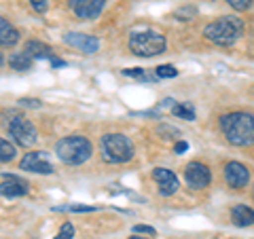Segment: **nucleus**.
<instances>
[{
	"instance_id": "14",
	"label": "nucleus",
	"mask_w": 254,
	"mask_h": 239,
	"mask_svg": "<svg viewBox=\"0 0 254 239\" xmlns=\"http://www.w3.org/2000/svg\"><path fill=\"white\" fill-rule=\"evenodd\" d=\"M19 41L17 28L9 23L4 17H0V47H15Z\"/></svg>"
},
{
	"instance_id": "15",
	"label": "nucleus",
	"mask_w": 254,
	"mask_h": 239,
	"mask_svg": "<svg viewBox=\"0 0 254 239\" xmlns=\"http://www.w3.org/2000/svg\"><path fill=\"white\" fill-rule=\"evenodd\" d=\"M231 220L235 227H252L254 225V210L248 205H235L231 212Z\"/></svg>"
},
{
	"instance_id": "13",
	"label": "nucleus",
	"mask_w": 254,
	"mask_h": 239,
	"mask_svg": "<svg viewBox=\"0 0 254 239\" xmlns=\"http://www.w3.org/2000/svg\"><path fill=\"white\" fill-rule=\"evenodd\" d=\"M28 193V184L17 176H4V182L0 184V195L6 199L13 197H23Z\"/></svg>"
},
{
	"instance_id": "11",
	"label": "nucleus",
	"mask_w": 254,
	"mask_h": 239,
	"mask_svg": "<svg viewBox=\"0 0 254 239\" xmlns=\"http://www.w3.org/2000/svg\"><path fill=\"white\" fill-rule=\"evenodd\" d=\"M153 178L159 184V193H161L163 197H170V195H174L180 188L178 176L172 170H165V167H155V170H153Z\"/></svg>"
},
{
	"instance_id": "18",
	"label": "nucleus",
	"mask_w": 254,
	"mask_h": 239,
	"mask_svg": "<svg viewBox=\"0 0 254 239\" xmlns=\"http://www.w3.org/2000/svg\"><path fill=\"white\" fill-rule=\"evenodd\" d=\"M172 113L178 119H185V121H195V108L189 104V102H182V104H176L172 108Z\"/></svg>"
},
{
	"instance_id": "16",
	"label": "nucleus",
	"mask_w": 254,
	"mask_h": 239,
	"mask_svg": "<svg viewBox=\"0 0 254 239\" xmlns=\"http://www.w3.org/2000/svg\"><path fill=\"white\" fill-rule=\"evenodd\" d=\"M26 55H30L32 60H38V58H51V49L47 45H43V43H38V41H30L28 45H26V51H23Z\"/></svg>"
},
{
	"instance_id": "24",
	"label": "nucleus",
	"mask_w": 254,
	"mask_h": 239,
	"mask_svg": "<svg viewBox=\"0 0 254 239\" xmlns=\"http://www.w3.org/2000/svg\"><path fill=\"white\" fill-rule=\"evenodd\" d=\"M123 76H131V78H142V81H146V72L144 68H136V70H123Z\"/></svg>"
},
{
	"instance_id": "31",
	"label": "nucleus",
	"mask_w": 254,
	"mask_h": 239,
	"mask_svg": "<svg viewBox=\"0 0 254 239\" xmlns=\"http://www.w3.org/2000/svg\"><path fill=\"white\" fill-rule=\"evenodd\" d=\"M252 195H254V193H252Z\"/></svg>"
},
{
	"instance_id": "6",
	"label": "nucleus",
	"mask_w": 254,
	"mask_h": 239,
	"mask_svg": "<svg viewBox=\"0 0 254 239\" xmlns=\"http://www.w3.org/2000/svg\"><path fill=\"white\" fill-rule=\"evenodd\" d=\"M9 133H11V138L23 148L34 146L36 140H38L36 127L32 125V121H28V119H23V117H15L9 123Z\"/></svg>"
},
{
	"instance_id": "21",
	"label": "nucleus",
	"mask_w": 254,
	"mask_h": 239,
	"mask_svg": "<svg viewBox=\"0 0 254 239\" xmlns=\"http://www.w3.org/2000/svg\"><path fill=\"white\" fill-rule=\"evenodd\" d=\"M93 205H60L53 208V212H93Z\"/></svg>"
},
{
	"instance_id": "26",
	"label": "nucleus",
	"mask_w": 254,
	"mask_h": 239,
	"mask_svg": "<svg viewBox=\"0 0 254 239\" xmlns=\"http://www.w3.org/2000/svg\"><path fill=\"white\" fill-rule=\"evenodd\" d=\"M133 233H144V235H155L157 231L153 227H146V225H136L133 227Z\"/></svg>"
},
{
	"instance_id": "3",
	"label": "nucleus",
	"mask_w": 254,
	"mask_h": 239,
	"mask_svg": "<svg viewBox=\"0 0 254 239\" xmlns=\"http://www.w3.org/2000/svg\"><path fill=\"white\" fill-rule=\"evenodd\" d=\"M93 146L83 135H68L55 144V155L66 165H81L91 157Z\"/></svg>"
},
{
	"instance_id": "5",
	"label": "nucleus",
	"mask_w": 254,
	"mask_h": 239,
	"mask_svg": "<svg viewBox=\"0 0 254 239\" xmlns=\"http://www.w3.org/2000/svg\"><path fill=\"white\" fill-rule=\"evenodd\" d=\"M165 47H168L165 36L155 30L131 32L129 36V49L133 51V55H140V58H155V55L165 51Z\"/></svg>"
},
{
	"instance_id": "9",
	"label": "nucleus",
	"mask_w": 254,
	"mask_h": 239,
	"mask_svg": "<svg viewBox=\"0 0 254 239\" xmlns=\"http://www.w3.org/2000/svg\"><path fill=\"white\" fill-rule=\"evenodd\" d=\"M19 167L26 172H34V174H53V165L47 159V153H41V150L28 153L19 161Z\"/></svg>"
},
{
	"instance_id": "2",
	"label": "nucleus",
	"mask_w": 254,
	"mask_h": 239,
	"mask_svg": "<svg viewBox=\"0 0 254 239\" xmlns=\"http://www.w3.org/2000/svg\"><path fill=\"white\" fill-rule=\"evenodd\" d=\"M242 32H244L242 19L227 15V17H220L216 21L208 23V26L203 28V36L218 47H231V45H235L237 38L242 36Z\"/></svg>"
},
{
	"instance_id": "10",
	"label": "nucleus",
	"mask_w": 254,
	"mask_h": 239,
	"mask_svg": "<svg viewBox=\"0 0 254 239\" xmlns=\"http://www.w3.org/2000/svg\"><path fill=\"white\" fill-rule=\"evenodd\" d=\"M106 0H70V9L78 19H95L104 11Z\"/></svg>"
},
{
	"instance_id": "17",
	"label": "nucleus",
	"mask_w": 254,
	"mask_h": 239,
	"mask_svg": "<svg viewBox=\"0 0 254 239\" xmlns=\"http://www.w3.org/2000/svg\"><path fill=\"white\" fill-rule=\"evenodd\" d=\"M32 61H34V60H32L30 55H26V53H13L9 58V66L13 70H30Z\"/></svg>"
},
{
	"instance_id": "28",
	"label": "nucleus",
	"mask_w": 254,
	"mask_h": 239,
	"mask_svg": "<svg viewBox=\"0 0 254 239\" xmlns=\"http://www.w3.org/2000/svg\"><path fill=\"white\" fill-rule=\"evenodd\" d=\"M187 148H189V144H187L185 140H180V142H176V148H174V150H176V155H182Z\"/></svg>"
},
{
	"instance_id": "8",
	"label": "nucleus",
	"mask_w": 254,
	"mask_h": 239,
	"mask_svg": "<svg viewBox=\"0 0 254 239\" xmlns=\"http://www.w3.org/2000/svg\"><path fill=\"white\" fill-rule=\"evenodd\" d=\"M225 180L231 188H244L250 182V170L240 161H231L225 165Z\"/></svg>"
},
{
	"instance_id": "4",
	"label": "nucleus",
	"mask_w": 254,
	"mask_h": 239,
	"mask_svg": "<svg viewBox=\"0 0 254 239\" xmlns=\"http://www.w3.org/2000/svg\"><path fill=\"white\" fill-rule=\"evenodd\" d=\"M133 153V142L123 133H106L102 138V159L106 163H127Z\"/></svg>"
},
{
	"instance_id": "30",
	"label": "nucleus",
	"mask_w": 254,
	"mask_h": 239,
	"mask_svg": "<svg viewBox=\"0 0 254 239\" xmlns=\"http://www.w3.org/2000/svg\"><path fill=\"white\" fill-rule=\"evenodd\" d=\"M2 63H4V60H2V55H0V66H2Z\"/></svg>"
},
{
	"instance_id": "25",
	"label": "nucleus",
	"mask_w": 254,
	"mask_h": 239,
	"mask_svg": "<svg viewBox=\"0 0 254 239\" xmlns=\"http://www.w3.org/2000/svg\"><path fill=\"white\" fill-rule=\"evenodd\" d=\"M32 9H34L36 13H45L47 11V0H30Z\"/></svg>"
},
{
	"instance_id": "22",
	"label": "nucleus",
	"mask_w": 254,
	"mask_h": 239,
	"mask_svg": "<svg viewBox=\"0 0 254 239\" xmlns=\"http://www.w3.org/2000/svg\"><path fill=\"white\" fill-rule=\"evenodd\" d=\"M72 237H74V227L70 225V222H66V225L60 229V233H58L55 239H72Z\"/></svg>"
},
{
	"instance_id": "20",
	"label": "nucleus",
	"mask_w": 254,
	"mask_h": 239,
	"mask_svg": "<svg viewBox=\"0 0 254 239\" xmlns=\"http://www.w3.org/2000/svg\"><path fill=\"white\" fill-rule=\"evenodd\" d=\"M157 76L159 78H174V76H178V70L174 68L172 63H163V66L157 68Z\"/></svg>"
},
{
	"instance_id": "12",
	"label": "nucleus",
	"mask_w": 254,
	"mask_h": 239,
	"mask_svg": "<svg viewBox=\"0 0 254 239\" xmlns=\"http://www.w3.org/2000/svg\"><path fill=\"white\" fill-rule=\"evenodd\" d=\"M64 41H66L70 47H76V49H81L85 53H95L100 49V41L91 34H81V32H68L66 36H64Z\"/></svg>"
},
{
	"instance_id": "23",
	"label": "nucleus",
	"mask_w": 254,
	"mask_h": 239,
	"mask_svg": "<svg viewBox=\"0 0 254 239\" xmlns=\"http://www.w3.org/2000/svg\"><path fill=\"white\" fill-rule=\"evenodd\" d=\"M227 2L231 4L235 11H248L252 6V0H227Z\"/></svg>"
},
{
	"instance_id": "19",
	"label": "nucleus",
	"mask_w": 254,
	"mask_h": 239,
	"mask_svg": "<svg viewBox=\"0 0 254 239\" xmlns=\"http://www.w3.org/2000/svg\"><path fill=\"white\" fill-rule=\"evenodd\" d=\"M11 159H15V146L9 140L0 138V163H6V161H11Z\"/></svg>"
},
{
	"instance_id": "27",
	"label": "nucleus",
	"mask_w": 254,
	"mask_h": 239,
	"mask_svg": "<svg viewBox=\"0 0 254 239\" xmlns=\"http://www.w3.org/2000/svg\"><path fill=\"white\" fill-rule=\"evenodd\" d=\"M19 104L21 106H30V108H41L43 104L38 100H34V98H23V100H19Z\"/></svg>"
},
{
	"instance_id": "1",
	"label": "nucleus",
	"mask_w": 254,
	"mask_h": 239,
	"mask_svg": "<svg viewBox=\"0 0 254 239\" xmlns=\"http://www.w3.org/2000/svg\"><path fill=\"white\" fill-rule=\"evenodd\" d=\"M220 129L229 144L233 146H252L254 144V115L250 113H231L220 119Z\"/></svg>"
},
{
	"instance_id": "29",
	"label": "nucleus",
	"mask_w": 254,
	"mask_h": 239,
	"mask_svg": "<svg viewBox=\"0 0 254 239\" xmlns=\"http://www.w3.org/2000/svg\"><path fill=\"white\" fill-rule=\"evenodd\" d=\"M129 239H148V237H129Z\"/></svg>"
},
{
	"instance_id": "7",
	"label": "nucleus",
	"mask_w": 254,
	"mask_h": 239,
	"mask_svg": "<svg viewBox=\"0 0 254 239\" xmlns=\"http://www.w3.org/2000/svg\"><path fill=\"white\" fill-rule=\"evenodd\" d=\"M185 180H187V184L190 188H205L210 184V180H212V174L208 170V165H203L199 161H193V163H189L187 165V170H185Z\"/></svg>"
}]
</instances>
